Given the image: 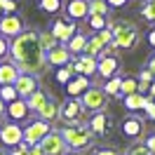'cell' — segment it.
Listing matches in <instances>:
<instances>
[{
    "mask_svg": "<svg viewBox=\"0 0 155 155\" xmlns=\"http://www.w3.org/2000/svg\"><path fill=\"white\" fill-rule=\"evenodd\" d=\"M10 57H12V64L19 68V73H28V75H38L47 66L45 49L40 45V33L33 28L21 31L17 38H12Z\"/></svg>",
    "mask_w": 155,
    "mask_h": 155,
    "instance_id": "6da1fadb",
    "label": "cell"
},
{
    "mask_svg": "<svg viewBox=\"0 0 155 155\" xmlns=\"http://www.w3.org/2000/svg\"><path fill=\"white\" fill-rule=\"evenodd\" d=\"M61 136L66 141L68 150H75V153H82V150H89L94 146V139L97 136L89 132L87 125H66L61 129Z\"/></svg>",
    "mask_w": 155,
    "mask_h": 155,
    "instance_id": "7a4b0ae2",
    "label": "cell"
},
{
    "mask_svg": "<svg viewBox=\"0 0 155 155\" xmlns=\"http://www.w3.org/2000/svg\"><path fill=\"white\" fill-rule=\"evenodd\" d=\"M108 28L113 33V42L117 45V49H134L139 45V28L132 26L129 21H113V24H108Z\"/></svg>",
    "mask_w": 155,
    "mask_h": 155,
    "instance_id": "3957f363",
    "label": "cell"
},
{
    "mask_svg": "<svg viewBox=\"0 0 155 155\" xmlns=\"http://www.w3.org/2000/svg\"><path fill=\"white\" fill-rule=\"evenodd\" d=\"M80 104L85 110H94V113H101L108 104V94L101 87H89L80 94Z\"/></svg>",
    "mask_w": 155,
    "mask_h": 155,
    "instance_id": "277c9868",
    "label": "cell"
},
{
    "mask_svg": "<svg viewBox=\"0 0 155 155\" xmlns=\"http://www.w3.org/2000/svg\"><path fill=\"white\" fill-rule=\"evenodd\" d=\"M87 110L82 108L80 99H68L61 104V110H59V120L66 122V125H82V115Z\"/></svg>",
    "mask_w": 155,
    "mask_h": 155,
    "instance_id": "5b68a950",
    "label": "cell"
},
{
    "mask_svg": "<svg viewBox=\"0 0 155 155\" xmlns=\"http://www.w3.org/2000/svg\"><path fill=\"white\" fill-rule=\"evenodd\" d=\"M52 132V127H49V122H45V120H33L26 129H24V143H28V146H35L40 143L45 136Z\"/></svg>",
    "mask_w": 155,
    "mask_h": 155,
    "instance_id": "8992f818",
    "label": "cell"
},
{
    "mask_svg": "<svg viewBox=\"0 0 155 155\" xmlns=\"http://www.w3.org/2000/svg\"><path fill=\"white\" fill-rule=\"evenodd\" d=\"M40 148L45 155H66L68 153V146L64 141L61 132H49L42 141H40Z\"/></svg>",
    "mask_w": 155,
    "mask_h": 155,
    "instance_id": "52a82bcc",
    "label": "cell"
},
{
    "mask_svg": "<svg viewBox=\"0 0 155 155\" xmlns=\"http://www.w3.org/2000/svg\"><path fill=\"white\" fill-rule=\"evenodd\" d=\"M49 31H52V35H54L61 45H66L68 40L78 33V21H73V19H57L54 24H52Z\"/></svg>",
    "mask_w": 155,
    "mask_h": 155,
    "instance_id": "ba28073f",
    "label": "cell"
},
{
    "mask_svg": "<svg viewBox=\"0 0 155 155\" xmlns=\"http://www.w3.org/2000/svg\"><path fill=\"white\" fill-rule=\"evenodd\" d=\"M0 141L5 146L17 148V146L24 141V129H21L17 122H5V125H0Z\"/></svg>",
    "mask_w": 155,
    "mask_h": 155,
    "instance_id": "9c48e42d",
    "label": "cell"
},
{
    "mask_svg": "<svg viewBox=\"0 0 155 155\" xmlns=\"http://www.w3.org/2000/svg\"><path fill=\"white\" fill-rule=\"evenodd\" d=\"M14 89L19 99H28L33 92H38V75H28V73H21L14 82Z\"/></svg>",
    "mask_w": 155,
    "mask_h": 155,
    "instance_id": "30bf717a",
    "label": "cell"
},
{
    "mask_svg": "<svg viewBox=\"0 0 155 155\" xmlns=\"http://www.w3.org/2000/svg\"><path fill=\"white\" fill-rule=\"evenodd\" d=\"M45 59H47V64H49V66L61 68V66H66V64H71V61H73V54L68 52L66 45H61V42H59L54 49L45 52Z\"/></svg>",
    "mask_w": 155,
    "mask_h": 155,
    "instance_id": "8fae6325",
    "label": "cell"
},
{
    "mask_svg": "<svg viewBox=\"0 0 155 155\" xmlns=\"http://www.w3.org/2000/svg\"><path fill=\"white\" fill-rule=\"evenodd\" d=\"M21 31H24V24H21L19 17H14V14H2V19H0V35H5V38H17Z\"/></svg>",
    "mask_w": 155,
    "mask_h": 155,
    "instance_id": "7c38bea8",
    "label": "cell"
},
{
    "mask_svg": "<svg viewBox=\"0 0 155 155\" xmlns=\"http://www.w3.org/2000/svg\"><path fill=\"white\" fill-rule=\"evenodd\" d=\"M97 59L94 57H87V54H80V57L73 61V71L75 75H85V78H92L97 75Z\"/></svg>",
    "mask_w": 155,
    "mask_h": 155,
    "instance_id": "4fadbf2b",
    "label": "cell"
},
{
    "mask_svg": "<svg viewBox=\"0 0 155 155\" xmlns=\"http://www.w3.org/2000/svg\"><path fill=\"white\" fill-rule=\"evenodd\" d=\"M66 14H68V19H73V21L87 19L89 17V0H68Z\"/></svg>",
    "mask_w": 155,
    "mask_h": 155,
    "instance_id": "5bb4252c",
    "label": "cell"
},
{
    "mask_svg": "<svg viewBox=\"0 0 155 155\" xmlns=\"http://www.w3.org/2000/svg\"><path fill=\"white\" fill-rule=\"evenodd\" d=\"M87 127H89V132L94 136H106L108 134V127H110V117L101 110V113H94L92 115V120L87 122Z\"/></svg>",
    "mask_w": 155,
    "mask_h": 155,
    "instance_id": "9a60e30c",
    "label": "cell"
},
{
    "mask_svg": "<svg viewBox=\"0 0 155 155\" xmlns=\"http://www.w3.org/2000/svg\"><path fill=\"white\" fill-rule=\"evenodd\" d=\"M97 61H99L97 64V73L101 78H106V80H110V78L120 71V61H117L115 57H101V59H97Z\"/></svg>",
    "mask_w": 155,
    "mask_h": 155,
    "instance_id": "2e32d148",
    "label": "cell"
},
{
    "mask_svg": "<svg viewBox=\"0 0 155 155\" xmlns=\"http://www.w3.org/2000/svg\"><path fill=\"white\" fill-rule=\"evenodd\" d=\"M122 132H125V136H129V139H136V136L143 134V120L139 115H127L125 120H122Z\"/></svg>",
    "mask_w": 155,
    "mask_h": 155,
    "instance_id": "e0dca14e",
    "label": "cell"
},
{
    "mask_svg": "<svg viewBox=\"0 0 155 155\" xmlns=\"http://www.w3.org/2000/svg\"><path fill=\"white\" fill-rule=\"evenodd\" d=\"M92 87V82H89V78H85V75H73L71 80H68V85H66V92L71 94V99H75V97H80L85 89H89Z\"/></svg>",
    "mask_w": 155,
    "mask_h": 155,
    "instance_id": "ac0fdd59",
    "label": "cell"
},
{
    "mask_svg": "<svg viewBox=\"0 0 155 155\" xmlns=\"http://www.w3.org/2000/svg\"><path fill=\"white\" fill-rule=\"evenodd\" d=\"M59 110H61V104H59L57 99L49 97L47 101H45V106L38 110V117L45 120V122H52V120H59Z\"/></svg>",
    "mask_w": 155,
    "mask_h": 155,
    "instance_id": "d6986e66",
    "label": "cell"
},
{
    "mask_svg": "<svg viewBox=\"0 0 155 155\" xmlns=\"http://www.w3.org/2000/svg\"><path fill=\"white\" fill-rule=\"evenodd\" d=\"M19 75H21L19 68L14 66L12 61H2V64H0V87H2V85H14Z\"/></svg>",
    "mask_w": 155,
    "mask_h": 155,
    "instance_id": "ffe728a7",
    "label": "cell"
},
{
    "mask_svg": "<svg viewBox=\"0 0 155 155\" xmlns=\"http://www.w3.org/2000/svg\"><path fill=\"white\" fill-rule=\"evenodd\" d=\"M5 115H10L12 120H24V117L28 115V106H26V99H17V101L7 104V110H5Z\"/></svg>",
    "mask_w": 155,
    "mask_h": 155,
    "instance_id": "44dd1931",
    "label": "cell"
},
{
    "mask_svg": "<svg viewBox=\"0 0 155 155\" xmlns=\"http://www.w3.org/2000/svg\"><path fill=\"white\" fill-rule=\"evenodd\" d=\"M66 47H68V52H71L73 57H75V54H82L85 47H87V35H85V33H75V35L66 42Z\"/></svg>",
    "mask_w": 155,
    "mask_h": 155,
    "instance_id": "7402d4cb",
    "label": "cell"
},
{
    "mask_svg": "<svg viewBox=\"0 0 155 155\" xmlns=\"http://www.w3.org/2000/svg\"><path fill=\"white\" fill-rule=\"evenodd\" d=\"M49 99V94L47 92H42V89H38V92H33L28 99H26V106H28V110H35L38 113L40 108L45 106V101Z\"/></svg>",
    "mask_w": 155,
    "mask_h": 155,
    "instance_id": "603a6c76",
    "label": "cell"
},
{
    "mask_svg": "<svg viewBox=\"0 0 155 155\" xmlns=\"http://www.w3.org/2000/svg\"><path fill=\"white\" fill-rule=\"evenodd\" d=\"M146 106V94L134 92V94H127L125 97V108L127 110H143Z\"/></svg>",
    "mask_w": 155,
    "mask_h": 155,
    "instance_id": "cb8c5ba5",
    "label": "cell"
},
{
    "mask_svg": "<svg viewBox=\"0 0 155 155\" xmlns=\"http://www.w3.org/2000/svg\"><path fill=\"white\" fill-rule=\"evenodd\" d=\"M120 85H122V78L120 75H113L110 80H106V85H104V92H106L108 97H122V92H120Z\"/></svg>",
    "mask_w": 155,
    "mask_h": 155,
    "instance_id": "d4e9b609",
    "label": "cell"
},
{
    "mask_svg": "<svg viewBox=\"0 0 155 155\" xmlns=\"http://www.w3.org/2000/svg\"><path fill=\"white\" fill-rule=\"evenodd\" d=\"M108 10L106 0H89V17H108Z\"/></svg>",
    "mask_w": 155,
    "mask_h": 155,
    "instance_id": "484cf974",
    "label": "cell"
},
{
    "mask_svg": "<svg viewBox=\"0 0 155 155\" xmlns=\"http://www.w3.org/2000/svg\"><path fill=\"white\" fill-rule=\"evenodd\" d=\"M73 75H75V71H73V61H71V64H66V66H61L57 73H54V78H57L59 85H68V80H71Z\"/></svg>",
    "mask_w": 155,
    "mask_h": 155,
    "instance_id": "4316f807",
    "label": "cell"
},
{
    "mask_svg": "<svg viewBox=\"0 0 155 155\" xmlns=\"http://www.w3.org/2000/svg\"><path fill=\"white\" fill-rule=\"evenodd\" d=\"M40 45H42L45 52H49V49H54L59 45V40L52 35V31H42V33H40Z\"/></svg>",
    "mask_w": 155,
    "mask_h": 155,
    "instance_id": "83f0119b",
    "label": "cell"
},
{
    "mask_svg": "<svg viewBox=\"0 0 155 155\" xmlns=\"http://www.w3.org/2000/svg\"><path fill=\"white\" fill-rule=\"evenodd\" d=\"M38 7L47 14H57L61 10V0H38Z\"/></svg>",
    "mask_w": 155,
    "mask_h": 155,
    "instance_id": "f1b7e54d",
    "label": "cell"
},
{
    "mask_svg": "<svg viewBox=\"0 0 155 155\" xmlns=\"http://www.w3.org/2000/svg\"><path fill=\"white\" fill-rule=\"evenodd\" d=\"M0 99H2L5 104H12V101H17V99H19V94H17L14 85H2V87H0Z\"/></svg>",
    "mask_w": 155,
    "mask_h": 155,
    "instance_id": "f546056e",
    "label": "cell"
},
{
    "mask_svg": "<svg viewBox=\"0 0 155 155\" xmlns=\"http://www.w3.org/2000/svg\"><path fill=\"white\" fill-rule=\"evenodd\" d=\"M120 92H122V97L134 94V92H139V82H136L134 78H125V80H122V85H120Z\"/></svg>",
    "mask_w": 155,
    "mask_h": 155,
    "instance_id": "4dcf8cb0",
    "label": "cell"
},
{
    "mask_svg": "<svg viewBox=\"0 0 155 155\" xmlns=\"http://www.w3.org/2000/svg\"><path fill=\"white\" fill-rule=\"evenodd\" d=\"M89 28L94 31V33L108 28V19H106V17H89Z\"/></svg>",
    "mask_w": 155,
    "mask_h": 155,
    "instance_id": "1f68e13d",
    "label": "cell"
},
{
    "mask_svg": "<svg viewBox=\"0 0 155 155\" xmlns=\"http://www.w3.org/2000/svg\"><path fill=\"white\" fill-rule=\"evenodd\" d=\"M141 17H143L146 21H155V0L146 2L143 7H141Z\"/></svg>",
    "mask_w": 155,
    "mask_h": 155,
    "instance_id": "d6a6232c",
    "label": "cell"
},
{
    "mask_svg": "<svg viewBox=\"0 0 155 155\" xmlns=\"http://www.w3.org/2000/svg\"><path fill=\"white\" fill-rule=\"evenodd\" d=\"M14 10H17V2H14V0H0V12L12 14Z\"/></svg>",
    "mask_w": 155,
    "mask_h": 155,
    "instance_id": "836d02e7",
    "label": "cell"
},
{
    "mask_svg": "<svg viewBox=\"0 0 155 155\" xmlns=\"http://www.w3.org/2000/svg\"><path fill=\"white\" fill-rule=\"evenodd\" d=\"M127 155H150V150H148L146 146H141V143H134L129 150H127Z\"/></svg>",
    "mask_w": 155,
    "mask_h": 155,
    "instance_id": "e575fe53",
    "label": "cell"
},
{
    "mask_svg": "<svg viewBox=\"0 0 155 155\" xmlns=\"http://www.w3.org/2000/svg\"><path fill=\"white\" fill-rule=\"evenodd\" d=\"M143 110H146V115L150 117V120H155V101H153V99L146 97V106H143Z\"/></svg>",
    "mask_w": 155,
    "mask_h": 155,
    "instance_id": "d590c367",
    "label": "cell"
},
{
    "mask_svg": "<svg viewBox=\"0 0 155 155\" xmlns=\"http://www.w3.org/2000/svg\"><path fill=\"white\" fill-rule=\"evenodd\" d=\"M5 54H10V40L5 38V35H0V59L5 57Z\"/></svg>",
    "mask_w": 155,
    "mask_h": 155,
    "instance_id": "8d00e7d4",
    "label": "cell"
},
{
    "mask_svg": "<svg viewBox=\"0 0 155 155\" xmlns=\"http://www.w3.org/2000/svg\"><path fill=\"white\" fill-rule=\"evenodd\" d=\"M28 148H31L28 143H24V141H21V143L17 146V148H14V150H12L10 155H28Z\"/></svg>",
    "mask_w": 155,
    "mask_h": 155,
    "instance_id": "74e56055",
    "label": "cell"
},
{
    "mask_svg": "<svg viewBox=\"0 0 155 155\" xmlns=\"http://www.w3.org/2000/svg\"><path fill=\"white\" fill-rule=\"evenodd\" d=\"M146 148L150 150V155H155V134H150V136H146Z\"/></svg>",
    "mask_w": 155,
    "mask_h": 155,
    "instance_id": "f35d334b",
    "label": "cell"
},
{
    "mask_svg": "<svg viewBox=\"0 0 155 155\" xmlns=\"http://www.w3.org/2000/svg\"><path fill=\"white\" fill-rule=\"evenodd\" d=\"M108 2V7H125L129 0H106Z\"/></svg>",
    "mask_w": 155,
    "mask_h": 155,
    "instance_id": "ab89813d",
    "label": "cell"
},
{
    "mask_svg": "<svg viewBox=\"0 0 155 155\" xmlns=\"http://www.w3.org/2000/svg\"><path fill=\"white\" fill-rule=\"evenodd\" d=\"M28 155H45V153H42L40 143H35V146H31V148H28Z\"/></svg>",
    "mask_w": 155,
    "mask_h": 155,
    "instance_id": "60d3db41",
    "label": "cell"
},
{
    "mask_svg": "<svg viewBox=\"0 0 155 155\" xmlns=\"http://www.w3.org/2000/svg\"><path fill=\"white\" fill-rule=\"evenodd\" d=\"M94 155H117L115 150H110V148H104V150H97Z\"/></svg>",
    "mask_w": 155,
    "mask_h": 155,
    "instance_id": "b9f144b4",
    "label": "cell"
},
{
    "mask_svg": "<svg viewBox=\"0 0 155 155\" xmlns=\"http://www.w3.org/2000/svg\"><path fill=\"white\" fill-rule=\"evenodd\" d=\"M148 71H150L153 78H155V57H150V61H148Z\"/></svg>",
    "mask_w": 155,
    "mask_h": 155,
    "instance_id": "7bdbcfd3",
    "label": "cell"
},
{
    "mask_svg": "<svg viewBox=\"0 0 155 155\" xmlns=\"http://www.w3.org/2000/svg\"><path fill=\"white\" fill-rule=\"evenodd\" d=\"M148 99H153V101H155V82L148 87Z\"/></svg>",
    "mask_w": 155,
    "mask_h": 155,
    "instance_id": "ee69618b",
    "label": "cell"
},
{
    "mask_svg": "<svg viewBox=\"0 0 155 155\" xmlns=\"http://www.w3.org/2000/svg\"><path fill=\"white\" fill-rule=\"evenodd\" d=\"M148 42H150V45H153V47H155V28L150 31V33H148Z\"/></svg>",
    "mask_w": 155,
    "mask_h": 155,
    "instance_id": "f6af8a7d",
    "label": "cell"
},
{
    "mask_svg": "<svg viewBox=\"0 0 155 155\" xmlns=\"http://www.w3.org/2000/svg\"><path fill=\"white\" fill-rule=\"evenodd\" d=\"M5 110H7V108H5V101L0 99V117H5Z\"/></svg>",
    "mask_w": 155,
    "mask_h": 155,
    "instance_id": "bcb514c9",
    "label": "cell"
},
{
    "mask_svg": "<svg viewBox=\"0 0 155 155\" xmlns=\"http://www.w3.org/2000/svg\"><path fill=\"white\" fill-rule=\"evenodd\" d=\"M66 155H80V153H75V150H68V153Z\"/></svg>",
    "mask_w": 155,
    "mask_h": 155,
    "instance_id": "7dc6e473",
    "label": "cell"
},
{
    "mask_svg": "<svg viewBox=\"0 0 155 155\" xmlns=\"http://www.w3.org/2000/svg\"><path fill=\"white\" fill-rule=\"evenodd\" d=\"M0 19H2V12H0Z\"/></svg>",
    "mask_w": 155,
    "mask_h": 155,
    "instance_id": "c3c4849f",
    "label": "cell"
},
{
    "mask_svg": "<svg viewBox=\"0 0 155 155\" xmlns=\"http://www.w3.org/2000/svg\"><path fill=\"white\" fill-rule=\"evenodd\" d=\"M143 2H150V0H143Z\"/></svg>",
    "mask_w": 155,
    "mask_h": 155,
    "instance_id": "681fc988",
    "label": "cell"
},
{
    "mask_svg": "<svg viewBox=\"0 0 155 155\" xmlns=\"http://www.w3.org/2000/svg\"><path fill=\"white\" fill-rule=\"evenodd\" d=\"M14 2H17V0H14Z\"/></svg>",
    "mask_w": 155,
    "mask_h": 155,
    "instance_id": "f907efd6",
    "label": "cell"
},
{
    "mask_svg": "<svg viewBox=\"0 0 155 155\" xmlns=\"http://www.w3.org/2000/svg\"><path fill=\"white\" fill-rule=\"evenodd\" d=\"M0 155H2V153H0Z\"/></svg>",
    "mask_w": 155,
    "mask_h": 155,
    "instance_id": "816d5d0a",
    "label": "cell"
}]
</instances>
